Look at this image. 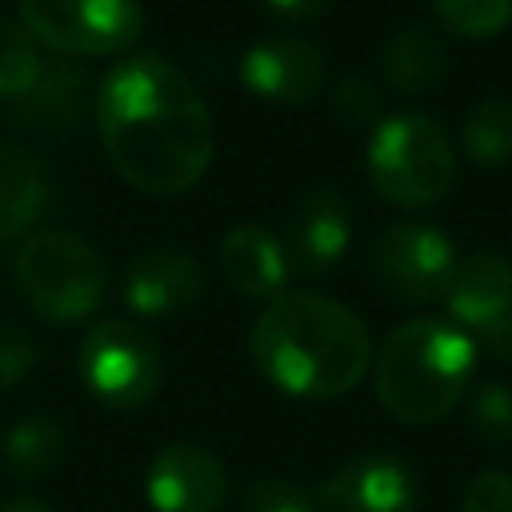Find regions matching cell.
<instances>
[{
  "label": "cell",
  "instance_id": "cell-13",
  "mask_svg": "<svg viewBox=\"0 0 512 512\" xmlns=\"http://www.w3.org/2000/svg\"><path fill=\"white\" fill-rule=\"evenodd\" d=\"M244 88L268 104H308L328 80V60L316 44L296 36H268L240 60Z\"/></svg>",
  "mask_w": 512,
  "mask_h": 512
},
{
  "label": "cell",
  "instance_id": "cell-4",
  "mask_svg": "<svg viewBox=\"0 0 512 512\" xmlns=\"http://www.w3.org/2000/svg\"><path fill=\"white\" fill-rule=\"evenodd\" d=\"M456 176V152L440 120L424 112H396L372 128L368 180L380 200L396 208L436 204Z\"/></svg>",
  "mask_w": 512,
  "mask_h": 512
},
{
  "label": "cell",
  "instance_id": "cell-1",
  "mask_svg": "<svg viewBox=\"0 0 512 512\" xmlns=\"http://www.w3.org/2000/svg\"><path fill=\"white\" fill-rule=\"evenodd\" d=\"M96 128L120 180L148 196L188 192L216 152L200 92L164 56H128L104 76Z\"/></svg>",
  "mask_w": 512,
  "mask_h": 512
},
{
  "label": "cell",
  "instance_id": "cell-10",
  "mask_svg": "<svg viewBox=\"0 0 512 512\" xmlns=\"http://www.w3.org/2000/svg\"><path fill=\"white\" fill-rule=\"evenodd\" d=\"M288 276H324L352 240V212L340 192L308 188L284 216V232L276 236Z\"/></svg>",
  "mask_w": 512,
  "mask_h": 512
},
{
  "label": "cell",
  "instance_id": "cell-8",
  "mask_svg": "<svg viewBox=\"0 0 512 512\" xmlns=\"http://www.w3.org/2000/svg\"><path fill=\"white\" fill-rule=\"evenodd\" d=\"M368 260H372L376 284L400 304H428V300L444 296V288L456 272L452 240L440 228L416 224V220L388 224L372 240Z\"/></svg>",
  "mask_w": 512,
  "mask_h": 512
},
{
  "label": "cell",
  "instance_id": "cell-9",
  "mask_svg": "<svg viewBox=\"0 0 512 512\" xmlns=\"http://www.w3.org/2000/svg\"><path fill=\"white\" fill-rule=\"evenodd\" d=\"M444 304L452 324L484 352L512 360V264L500 252H472L456 264Z\"/></svg>",
  "mask_w": 512,
  "mask_h": 512
},
{
  "label": "cell",
  "instance_id": "cell-19",
  "mask_svg": "<svg viewBox=\"0 0 512 512\" xmlns=\"http://www.w3.org/2000/svg\"><path fill=\"white\" fill-rule=\"evenodd\" d=\"M68 456V432L52 416H24L4 436V468L12 480H44Z\"/></svg>",
  "mask_w": 512,
  "mask_h": 512
},
{
  "label": "cell",
  "instance_id": "cell-29",
  "mask_svg": "<svg viewBox=\"0 0 512 512\" xmlns=\"http://www.w3.org/2000/svg\"><path fill=\"white\" fill-rule=\"evenodd\" d=\"M0 512H56V508H48L40 500H4Z\"/></svg>",
  "mask_w": 512,
  "mask_h": 512
},
{
  "label": "cell",
  "instance_id": "cell-11",
  "mask_svg": "<svg viewBox=\"0 0 512 512\" xmlns=\"http://www.w3.org/2000/svg\"><path fill=\"white\" fill-rule=\"evenodd\" d=\"M312 492L320 512H416L420 504L412 468L400 456H384V452L340 464Z\"/></svg>",
  "mask_w": 512,
  "mask_h": 512
},
{
  "label": "cell",
  "instance_id": "cell-3",
  "mask_svg": "<svg viewBox=\"0 0 512 512\" xmlns=\"http://www.w3.org/2000/svg\"><path fill=\"white\" fill-rule=\"evenodd\" d=\"M476 368V344L452 320H408L392 328L376 352L372 380L380 404L404 424L444 420Z\"/></svg>",
  "mask_w": 512,
  "mask_h": 512
},
{
  "label": "cell",
  "instance_id": "cell-20",
  "mask_svg": "<svg viewBox=\"0 0 512 512\" xmlns=\"http://www.w3.org/2000/svg\"><path fill=\"white\" fill-rule=\"evenodd\" d=\"M460 144L476 168H504L512 160V104L504 96L476 100L464 112Z\"/></svg>",
  "mask_w": 512,
  "mask_h": 512
},
{
  "label": "cell",
  "instance_id": "cell-23",
  "mask_svg": "<svg viewBox=\"0 0 512 512\" xmlns=\"http://www.w3.org/2000/svg\"><path fill=\"white\" fill-rule=\"evenodd\" d=\"M472 432L492 448H512V388L508 384H484L476 388L468 404Z\"/></svg>",
  "mask_w": 512,
  "mask_h": 512
},
{
  "label": "cell",
  "instance_id": "cell-28",
  "mask_svg": "<svg viewBox=\"0 0 512 512\" xmlns=\"http://www.w3.org/2000/svg\"><path fill=\"white\" fill-rule=\"evenodd\" d=\"M276 16H288V20H312L328 8V0H264Z\"/></svg>",
  "mask_w": 512,
  "mask_h": 512
},
{
  "label": "cell",
  "instance_id": "cell-24",
  "mask_svg": "<svg viewBox=\"0 0 512 512\" xmlns=\"http://www.w3.org/2000/svg\"><path fill=\"white\" fill-rule=\"evenodd\" d=\"M240 512H320L316 508V492L284 480V476H264L252 480L240 496Z\"/></svg>",
  "mask_w": 512,
  "mask_h": 512
},
{
  "label": "cell",
  "instance_id": "cell-5",
  "mask_svg": "<svg viewBox=\"0 0 512 512\" xmlns=\"http://www.w3.org/2000/svg\"><path fill=\"white\" fill-rule=\"evenodd\" d=\"M12 280L20 300L48 324H76L96 312L104 296V260L100 252L60 228L32 232L16 260H12Z\"/></svg>",
  "mask_w": 512,
  "mask_h": 512
},
{
  "label": "cell",
  "instance_id": "cell-25",
  "mask_svg": "<svg viewBox=\"0 0 512 512\" xmlns=\"http://www.w3.org/2000/svg\"><path fill=\"white\" fill-rule=\"evenodd\" d=\"M328 108H332V120L336 124H344V128H368L380 116V92H376V84L368 76H344L332 88Z\"/></svg>",
  "mask_w": 512,
  "mask_h": 512
},
{
  "label": "cell",
  "instance_id": "cell-12",
  "mask_svg": "<svg viewBox=\"0 0 512 512\" xmlns=\"http://www.w3.org/2000/svg\"><path fill=\"white\" fill-rule=\"evenodd\" d=\"M144 496L152 512H220L228 496L224 460L200 444H168L156 452Z\"/></svg>",
  "mask_w": 512,
  "mask_h": 512
},
{
  "label": "cell",
  "instance_id": "cell-7",
  "mask_svg": "<svg viewBox=\"0 0 512 512\" xmlns=\"http://www.w3.org/2000/svg\"><path fill=\"white\" fill-rule=\"evenodd\" d=\"M20 24L60 56H112L144 32L136 0H20Z\"/></svg>",
  "mask_w": 512,
  "mask_h": 512
},
{
  "label": "cell",
  "instance_id": "cell-2",
  "mask_svg": "<svg viewBox=\"0 0 512 512\" xmlns=\"http://www.w3.org/2000/svg\"><path fill=\"white\" fill-rule=\"evenodd\" d=\"M256 368L288 396L332 400L352 392L372 364L368 324L316 292L276 296L248 336Z\"/></svg>",
  "mask_w": 512,
  "mask_h": 512
},
{
  "label": "cell",
  "instance_id": "cell-21",
  "mask_svg": "<svg viewBox=\"0 0 512 512\" xmlns=\"http://www.w3.org/2000/svg\"><path fill=\"white\" fill-rule=\"evenodd\" d=\"M40 68H44V60H40L28 28L12 16H0V96L20 100L36 84Z\"/></svg>",
  "mask_w": 512,
  "mask_h": 512
},
{
  "label": "cell",
  "instance_id": "cell-16",
  "mask_svg": "<svg viewBox=\"0 0 512 512\" xmlns=\"http://www.w3.org/2000/svg\"><path fill=\"white\" fill-rule=\"evenodd\" d=\"M220 268L228 284L248 300H276L284 296L288 264L280 252V240L256 224H236L220 236Z\"/></svg>",
  "mask_w": 512,
  "mask_h": 512
},
{
  "label": "cell",
  "instance_id": "cell-15",
  "mask_svg": "<svg viewBox=\"0 0 512 512\" xmlns=\"http://www.w3.org/2000/svg\"><path fill=\"white\" fill-rule=\"evenodd\" d=\"M88 108V76L84 68L68 64V60H52L40 68L36 84L12 100V120L24 132H40V136H64L76 132Z\"/></svg>",
  "mask_w": 512,
  "mask_h": 512
},
{
  "label": "cell",
  "instance_id": "cell-6",
  "mask_svg": "<svg viewBox=\"0 0 512 512\" xmlns=\"http://www.w3.org/2000/svg\"><path fill=\"white\" fill-rule=\"evenodd\" d=\"M80 376L112 408H140L164 380L156 340L132 320H100L80 340Z\"/></svg>",
  "mask_w": 512,
  "mask_h": 512
},
{
  "label": "cell",
  "instance_id": "cell-18",
  "mask_svg": "<svg viewBox=\"0 0 512 512\" xmlns=\"http://www.w3.org/2000/svg\"><path fill=\"white\" fill-rule=\"evenodd\" d=\"M48 204V176L40 160L12 144L0 140V244L24 236Z\"/></svg>",
  "mask_w": 512,
  "mask_h": 512
},
{
  "label": "cell",
  "instance_id": "cell-14",
  "mask_svg": "<svg viewBox=\"0 0 512 512\" xmlns=\"http://www.w3.org/2000/svg\"><path fill=\"white\" fill-rule=\"evenodd\" d=\"M204 288L200 264L176 244H152L124 268V304L136 316H172L188 308Z\"/></svg>",
  "mask_w": 512,
  "mask_h": 512
},
{
  "label": "cell",
  "instance_id": "cell-26",
  "mask_svg": "<svg viewBox=\"0 0 512 512\" xmlns=\"http://www.w3.org/2000/svg\"><path fill=\"white\" fill-rule=\"evenodd\" d=\"M32 364H36V340L16 320H0V392L24 380Z\"/></svg>",
  "mask_w": 512,
  "mask_h": 512
},
{
  "label": "cell",
  "instance_id": "cell-27",
  "mask_svg": "<svg viewBox=\"0 0 512 512\" xmlns=\"http://www.w3.org/2000/svg\"><path fill=\"white\" fill-rule=\"evenodd\" d=\"M460 512H512V476L500 468L480 472L460 500Z\"/></svg>",
  "mask_w": 512,
  "mask_h": 512
},
{
  "label": "cell",
  "instance_id": "cell-22",
  "mask_svg": "<svg viewBox=\"0 0 512 512\" xmlns=\"http://www.w3.org/2000/svg\"><path fill=\"white\" fill-rule=\"evenodd\" d=\"M432 12L448 32L468 40H488L508 28L512 0H432Z\"/></svg>",
  "mask_w": 512,
  "mask_h": 512
},
{
  "label": "cell",
  "instance_id": "cell-17",
  "mask_svg": "<svg viewBox=\"0 0 512 512\" xmlns=\"http://www.w3.org/2000/svg\"><path fill=\"white\" fill-rule=\"evenodd\" d=\"M380 72L388 80L392 92L400 96H424L432 92L444 72H448V48L444 40L424 28V24H408L400 32L388 36L384 52H380Z\"/></svg>",
  "mask_w": 512,
  "mask_h": 512
}]
</instances>
